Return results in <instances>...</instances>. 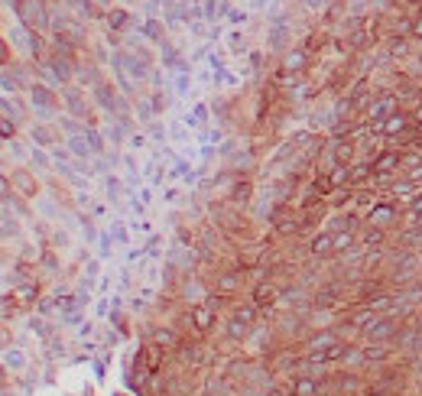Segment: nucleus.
<instances>
[{"instance_id": "obj_4", "label": "nucleus", "mask_w": 422, "mask_h": 396, "mask_svg": "<svg viewBox=\"0 0 422 396\" xmlns=\"http://www.w3.org/2000/svg\"><path fill=\"white\" fill-rule=\"evenodd\" d=\"M0 134H4V137H13V124H10V120L0 117Z\"/></svg>"}, {"instance_id": "obj_3", "label": "nucleus", "mask_w": 422, "mask_h": 396, "mask_svg": "<svg viewBox=\"0 0 422 396\" xmlns=\"http://www.w3.org/2000/svg\"><path fill=\"white\" fill-rule=\"evenodd\" d=\"M10 62V46L4 42V36H0V65H7Z\"/></svg>"}, {"instance_id": "obj_2", "label": "nucleus", "mask_w": 422, "mask_h": 396, "mask_svg": "<svg viewBox=\"0 0 422 396\" xmlns=\"http://www.w3.org/2000/svg\"><path fill=\"white\" fill-rule=\"evenodd\" d=\"M33 101H36V104H52V94L46 91V88H33Z\"/></svg>"}, {"instance_id": "obj_1", "label": "nucleus", "mask_w": 422, "mask_h": 396, "mask_svg": "<svg viewBox=\"0 0 422 396\" xmlns=\"http://www.w3.org/2000/svg\"><path fill=\"white\" fill-rule=\"evenodd\" d=\"M10 182L23 192V195H33V192H36V182H33V175L26 172V169H16V172L10 175Z\"/></svg>"}]
</instances>
